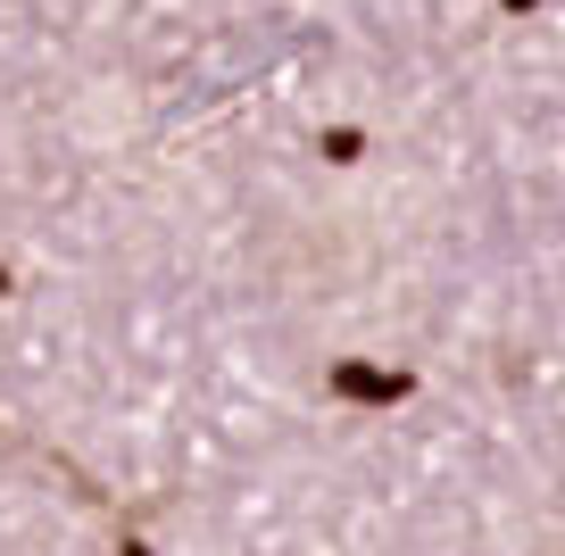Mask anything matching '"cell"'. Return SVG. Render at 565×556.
Returning <instances> with one entry per match:
<instances>
[{"mask_svg": "<svg viewBox=\"0 0 565 556\" xmlns=\"http://www.w3.org/2000/svg\"><path fill=\"white\" fill-rule=\"evenodd\" d=\"M341 391H358V399H399V383H383V374H341Z\"/></svg>", "mask_w": 565, "mask_h": 556, "instance_id": "obj_1", "label": "cell"}, {"mask_svg": "<svg viewBox=\"0 0 565 556\" xmlns=\"http://www.w3.org/2000/svg\"><path fill=\"white\" fill-rule=\"evenodd\" d=\"M557 556H565V548H557Z\"/></svg>", "mask_w": 565, "mask_h": 556, "instance_id": "obj_2", "label": "cell"}]
</instances>
